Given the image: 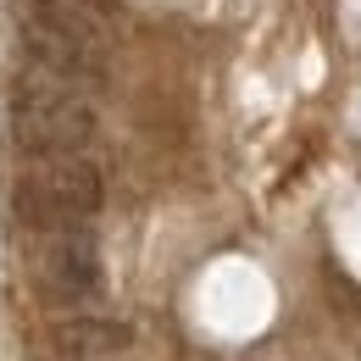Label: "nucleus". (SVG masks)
Instances as JSON below:
<instances>
[{
    "label": "nucleus",
    "instance_id": "f257e3e1",
    "mask_svg": "<svg viewBox=\"0 0 361 361\" xmlns=\"http://www.w3.org/2000/svg\"><path fill=\"white\" fill-rule=\"evenodd\" d=\"M6 123L23 156H78L94 134V111L84 106V94H73L67 78H50V73L11 84Z\"/></svg>",
    "mask_w": 361,
    "mask_h": 361
},
{
    "label": "nucleus",
    "instance_id": "7ed1b4c3",
    "mask_svg": "<svg viewBox=\"0 0 361 361\" xmlns=\"http://www.w3.org/2000/svg\"><path fill=\"white\" fill-rule=\"evenodd\" d=\"M23 50L50 78H100V39L73 0H34L23 11Z\"/></svg>",
    "mask_w": 361,
    "mask_h": 361
},
{
    "label": "nucleus",
    "instance_id": "39448f33",
    "mask_svg": "<svg viewBox=\"0 0 361 361\" xmlns=\"http://www.w3.org/2000/svg\"><path fill=\"white\" fill-rule=\"evenodd\" d=\"M128 339L134 334L123 322H94V317H78V322L56 328V345L73 350V356H117V350H128Z\"/></svg>",
    "mask_w": 361,
    "mask_h": 361
},
{
    "label": "nucleus",
    "instance_id": "20e7f679",
    "mask_svg": "<svg viewBox=\"0 0 361 361\" xmlns=\"http://www.w3.org/2000/svg\"><path fill=\"white\" fill-rule=\"evenodd\" d=\"M106 272H100V250L84 228H50L45 250H39V289L56 306H84L100 295Z\"/></svg>",
    "mask_w": 361,
    "mask_h": 361
},
{
    "label": "nucleus",
    "instance_id": "f03ea898",
    "mask_svg": "<svg viewBox=\"0 0 361 361\" xmlns=\"http://www.w3.org/2000/svg\"><path fill=\"white\" fill-rule=\"evenodd\" d=\"M11 206L28 228H78L84 217L100 212V173L78 156H56L45 167L23 173L11 189Z\"/></svg>",
    "mask_w": 361,
    "mask_h": 361
}]
</instances>
